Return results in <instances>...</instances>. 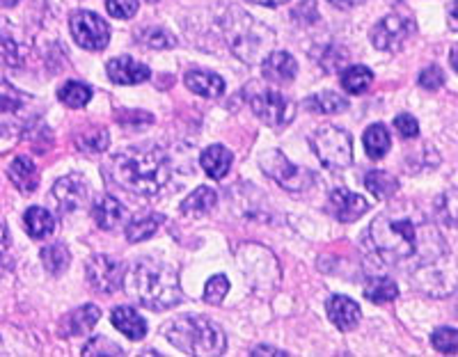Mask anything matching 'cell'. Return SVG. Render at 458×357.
<instances>
[{
	"label": "cell",
	"mask_w": 458,
	"mask_h": 357,
	"mask_svg": "<svg viewBox=\"0 0 458 357\" xmlns=\"http://www.w3.org/2000/svg\"><path fill=\"white\" fill-rule=\"evenodd\" d=\"M369 234L380 259L390 264H412V259L428 264L443 250L440 234L412 204H401L380 213L371 223Z\"/></svg>",
	"instance_id": "cell-1"
},
{
	"label": "cell",
	"mask_w": 458,
	"mask_h": 357,
	"mask_svg": "<svg viewBox=\"0 0 458 357\" xmlns=\"http://www.w3.org/2000/svg\"><path fill=\"white\" fill-rule=\"evenodd\" d=\"M110 179L136 195H158L170 182L172 170L165 151L154 145L129 147L110 158Z\"/></svg>",
	"instance_id": "cell-2"
},
{
	"label": "cell",
	"mask_w": 458,
	"mask_h": 357,
	"mask_svg": "<svg viewBox=\"0 0 458 357\" xmlns=\"http://www.w3.org/2000/svg\"><path fill=\"white\" fill-rule=\"evenodd\" d=\"M124 282L131 298L151 311L172 310L183 301L177 270L165 261H136L124 275Z\"/></svg>",
	"instance_id": "cell-3"
},
{
	"label": "cell",
	"mask_w": 458,
	"mask_h": 357,
	"mask_svg": "<svg viewBox=\"0 0 458 357\" xmlns=\"http://www.w3.org/2000/svg\"><path fill=\"white\" fill-rule=\"evenodd\" d=\"M167 342L186 355H223L227 351V336L218 323L204 316H182L163 327Z\"/></svg>",
	"instance_id": "cell-4"
},
{
	"label": "cell",
	"mask_w": 458,
	"mask_h": 357,
	"mask_svg": "<svg viewBox=\"0 0 458 357\" xmlns=\"http://www.w3.org/2000/svg\"><path fill=\"white\" fill-rule=\"evenodd\" d=\"M44 115V106L32 94L21 92L10 83H0V135L14 138V135L30 133Z\"/></svg>",
	"instance_id": "cell-5"
},
{
	"label": "cell",
	"mask_w": 458,
	"mask_h": 357,
	"mask_svg": "<svg viewBox=\"0 0 458 357\" xmlns=\"http://www.w3.org/2000/svg\"><path fill=\"white\" fill-rule=\"evenodd\" d=\"M245 94H248L245 98H248V106L252 108V113L271 129H284L296 117V104L282 92H277V89L261 88L259 83H252L250 88L245 89Z\"/></svg>",
	"instance_id": "cell-6"
},
{
	"label": "cell",
	"mask_w": 458,
	"mask_h": 357,
	"mask_svg": "<svg viewBox=\"0 0 458 357\" xmlns=\"http://www.w3.org/2000/svg\"><path fill=\"white\" fill-rule=\"evenodd\" d=\"M312 149L323 167L339 172L353 163V138L339 126H321L312 133Z\"/></svg>",
	"instance_id": "cell-7"
},
{
	"label": "cell",
	"mask_w": 458,
	"mask_h": 357,
	"mask_svg": "<svg viewBox=\"0 0 458 357\" xmlns=\"http://www.w3.org/2000/svg\"><path fill=\"white\" fill-rule=\"evenodd\" d=\"M259 166L266 176H271L273 182L280 183L284 191L301 192L312 188L314 174L305 167L293 166L280 149H268L259 156Z\"/></svg>",
	"instance_id": "cell-8"
},
{
	"label": "cell",
	"mask_w": 458,
	"mask_h": 357,
	"mask_svg": "<svg viewBox=\"0 0 458 357\" xmlns=\"http://www.w3.org/2000/svg\"><path fill=\"white\" fill-rule=\"evenodd\" d=\"M72 28L73 42L79 44L85 51H104L110 42V28L108 23L94 12H76L69 21Z\"/></svg>",
	"instance_id": "cell-9"
},
{
	"label": "cell",
	"mask_w": 458,
	"mask_h": 357,
	"mask_svg": "<svg viewBox=\"0 0 458 357\" xmlns=\"http://www.w3.org/2000/svg\"><path fill=\"white\" fill-rule=\"evenodd\" d=\"M88 282L97 293H114L124 286L126 268L120 259L108 257V254H94L85 264Z\"/></svg>",
	"instance_id": "cell-10"
},
{
	"label": "cell",
	"mask_w": 458,
	"mask_h": 357,
	"mask_svg": "<svg viewBox=\"0 0 458 357\" xmlns=\"http://www.w3.org/2000/svg\"><path fill=\"white\" fill-rule=\"evenodd\" d=\"M412 32H415V21L412 19L401 14H387L371 28V44L378 51L394 53L403 48V44L411 39Z\"/></svg>",
	"instance_id": "cell-11"
},
{
	"label": "cell",
	"mask_w": 458,
	"mask_h": 357,
	"mask_svg": "<svg viewBox=\"0 0 458 357\" xmlns=\"http://www.w3.org/2000/svg\"><path fill=\"white\" fill-rule=\"evenodd\" d=\"M326 208H328L330 216H333L335 220H339V223H355V220H360V217L365 216L369 204H367L365 197L358 195V192H351L346 191V188H335V191L330 192Z\"/></svg>",
	"instance_id": "cell-12"
},
{
	"label": "cell",
	"mask_w": 458,
	"mask_h": 357,
	"mask_svg": "<svg viewBox=\"0 0 458 357\" xmlns=\"http://www.w3.org/2000/svg\"><path fill=\"white\" fill-rule=\"evenodd\" d=\"M239 19H241V23L229 21V23H232V28L236 30V32H232V35H227L232 51L239 55L241 48L248 47V44H252V51L259 53L261 48H264V44H268V42H266V37L271 35V32L266 30V28H261L259 23L252 19V16L241 14V12H239Z\"/></svg>",
	"instance_id": "cell-13"
},
{
	"label": "cell",
	"mask_w": 458,
	"mask_h": 357,
	"mask_svg": "<svg viewBox=\"0 0 458 357\" xmlns=\"http://www.w3.org/2000/svg\"><path fill=\"white\" fill-rule=\"evenodd\" d=\"M53 197L60 204V211L72 213L88 202V183H85V179L81 174H67L55 182Z\"/></svg>",
	"instance_id": "cell-14"
},
{
	"label": "cell",
	"mask_w": 458,
	"mask_h": 357,
	"mask_svg": "<svg viewBox=\"0 0 458 357\" xmlns=\"http://www.w3.org/2000/svg\"><path fill=\"white\" fill-rule=\"evenodd\" d=\"M28 44L23 42L12 21L0 16V60L10 67H23L28 60Z\"/></svg>",
	"instance_id": "cell-15"
},
{
	"label": "cell",
	"mask_w": 458,
	"mask_h": 357,
	"mask_svg": "<svg viewBox=\"0 0 458 357\" xmlns=\"http://www.w3.org/2000/svg\"><path fill=\"white\" fill-rule=\"evenodd\" d=\"M106 72H108V78L117 85H138L145 83L147 78L151 76V69L147 64L138 63L129 55L113 57L108 64H106Z\"/></svg>",
	"instance_id": "cell-16"
},
{
	"label": "cell",
	"mask_w": 458,
	"mask_h": 357,
	"mask_svg": "<svg viewBox=\"0 0 458 357\" xmlns=\"http://www.w3.org/2000/svg\"><path fill=\"white\" fill-rule=\"evenodd\" d=\"M261 72H264L266 81H271V83H292L298 73V63L292 53L273 51L264 57Z\"/></svg>",
	"instance_id": "cell-17"
},
{
	"label": "cell",
	"mask_w": 458,
	"mask_h": 357,
	"mask_svg": "<svg viewBox=\"0 0 458 357\" xmlns=\"http://www.w3.org/2000/svg\"><path fill=\"white\" fill-rule=\"evenodd\" d=\"M326 311H328L333 326L342 332H351L353 327H358L360 307L358 302L351 301L349 295H333L326 305Z\"/></svg>",
	"instance_id": "cell-18"
},
{
	"label": "cell",
	"mask_w": 458,
	"mask_h": 357,
	"mask_svg": "<svg viewBox=\"0 0 458 357\" xmlns=\"http://www.w3.org/2000/svg\"><path fill=\"white\" fill-rule=\"evenodd\" d=\"M7 174H10V182L14 183L23 195H30V192H35L37 186H39V170H37V166L32 163V158H28V156H16L14 161L10 163Z\"/></svg>",
	"instance_id": "cell-19"
},
{
	"label": "cell",
	"mask_w": 458,
	"mask_h": 357,
	"mask_svg": "<svg viewBox=\"0 0 458 357\" xmlns=\"http://www.w3.org/2000/svg\"><path fill=\"white\" fill-rule=\"evenodd\" d=\"M183 83L191 92L199 94L204 98H218L225 92V81L218 73L202 72V69H193L183 76Z\"/></svg>",
	"instance_id": "cell-20"
},
{
	"label": "cell",
	"mask_w": 458,
	"mask_h": 357,
	"mask_svg": "<svg viewBox=\"0 0 458 357\" xmlns=\"http://www.w3.org/2000/svg\"><path fill=\"white\" fill-rule=\"evenodd\" d=\"M110 321L131 342H138L147 335V321L133 307H114L113 314H110Z\"/></svg>",
	"instance_id": "cell-21"
},
{
	"label": "cell",
	"mask_w": 458,
	"mask_h": 357,
	"mask_svg": "<svg viewBox=\"0 0 458 357\" xmlns=\"http://www.w3.org/2000/svg\"><path fill=\"white\" fill-rule=\"evenodd\" d=\"M232 161H234V156H232V151L223 145L207 147V149L202 151V156H199V166H202V170L207 172L211 179H216V182H220V179H225V176L229 174Z\"/></svg>",
	"instance_id": "cell-22"
},
{
	"label": "cell",
	"mask_w": 458,
	"mask_h": 357,
	"mask_svg": "<svg viewBox=\"0 0 458 357\" xmlns=\"http://www.w3.org/2000/svg\"><path fill=\"white\" fill-rule=\"evenodd\" d=\"M92 217L94 223L99 225L101 229H106V232H110V229L120 227L122 223L126 220V208L122 207L114 197L106 195V197H99L97 202H94L92 207Z\"/></svg>",
	"instance_id": "cell-23"
},
{
	"label": "cell",
	"mask_w": 458,
	"mask_h": 357,
	"mask_svg": "<svg viewBox=\"0 0 458 357\" xmlns=\"http://www.w3.org/2000/svg\"><path fill=\"white\" fill-rule=\"evenodd\" d=\"M101 319V310L97 305H85L79 307V310H73L72 314L67 316V321H64V335L67 336H81L88 335Z\"/></svg>",
	"instance_id": "cell-24"
},
{
	"label": "cell",
	"mask_w": 458,
	"mask_h": 357,
	"mask_svg": "<svg viewBox=\"0 0 458 357\" xmlns=\"http://www.w3.org/2000/svg\"><path fill=\"white\" fill-rule=\"evenodd\" d=\"M23 223H26L28 236L35 238V241H42L48 238L55 232V217L51 211H47L44 207H30L23 216Z\"/></svg>",
	"instance_id": "cell-25"
},
{
	"label": "cell",
	"mask_w": 458,
	"mask_h": 357,
	"mask_svg": "<svg viewBox=\"0 0 458 357\" xmlns=\"http://www.w3.org/2000/svg\"><path fill=\"white\" fill-rule=\"evenodd\" d=\"M216 202H218V195H216L214 188L199 186L183 200L182 213L183 216H204L216 207Z\"/></svg>",
	"instance_id": "cell-26"
},
{
	"label": "cell",
	"mask_w": 458,
	"mask_h": 357,
	"mask_svg": "<svg viewBox=\"0 0 458 357\" xmlns=\"http://www.w3.org/2000/svg\"><path fill=\"white\" fill-rule=\"evenodd\" d=\"M362 142H365L367 156L374 158V161L386 158L387 151H390L392 147V138L383 124H371L369 129L365 131V135H362Z\"/></svg>",
	"instance_id": "cell-27"
},
{
	"label": "cell",
	"mask_w": 458,
	"mask_h": 357,
	"mask_svg": "<svg viewBox=\"0 0 458 357\" xmlns=\"http://www.w3.org/2000/svg\"><path fill=\"white\" fill-rule=\"evenodd\" d=\"M342 88L349 94H365L374 85V72L365 64H353V67L342 72Z\"/></svg>",
	"instance_id": "cell-28"
},
{
	"label": "cell",
	"mask_w": 458,
	"mask_h": 357,
	"mask_svg": "<svg viewBox=\"0 0 458 357\" xmlns=\"http://www.w3.org/2000/svg\"><path fill=\"white\" fill-rule=\"evenodd\" d=\"M302 106H305L310 113L337 115L349 108V98L339 97V94L335 92H318V94H312V97H310Z\"/></svg>",
	"instance_id": "cell-29"
},
{
	"label": "cell",
	"mask_w": 458,
	"mask_h": 357,
	"mask_svg": "<svg viewBox=\"0 0 458 357\" xmlns=\"http://www.w3.org/2000/svg\"><path fill=\"white\" fill-rule=\"evenodd\" d=\"M365 186L369 188L371 195H376L378 200H390L399 191V179L394 174L386 170H371L365 176Z\"/></svg>",
	"instance_id": "cell-30"
},
{
	"label": "cell",
	"mask_w": 458,
	"mask_h": 357,
	"mask_svg": "<svg viewBox=\"0 0 458 357\" xmlns=\"http://www.w3.org/2000/svg\"><path fill=\"white\" fill-rule=\"evenodd\" d=\"M365 298H369L371 302H392L399 298V286L390 277H369L365 285Z\"/></svg>",
	"instance_id": "cell-31"
},
{
	"label": "cell",
	"mask_w": 458,
	"mask_h": 357,
	"mask_svg": "<svg viewBox=\"0 0 458 357\" xmlns=\"http://www.w3.org/2000/svg\"><path fill=\"white\" fill-rule=\"evenodd\" d=\"M39 257H42L44 268L51 275H63L69 268V261H72V254L63 243L47 245V248H42Z\"/></svg>",
	"instance_id": "cell-32"
},
{
	"label": "cell",
	"mask_w": 458,
	"mask_h": 357,
	"mask_svg": "<svg viewBox=\"0 0 458 357\" xmlns=\"http://www.w3.org/2000/svg\"><path fill=\"white\" fill-rule=\"evenodd\" d=\"M57 97H60V101H63L64 106H69V108H83V106L89 104V98H92V88L81 83V81H67V83L60 88Z\"/></svg>",
	"instance_id": "cell-33"
},
{
	"label": "cell",
	"mask_w": 458,
	"mask_h": 357,
	"mask_svg": "<svg viewBox=\"0 0 458 357\" xmlns=\"http://www.w3.org/2000/svg\"><path fill=\"white\" fill-rule=\"evenodd\" d=\"M163 223V216H147L140 220H133L131 225H126V241L129 243H140L145 238H151L158 232Z\"/></svg>",
	"instance_id": "cell-34"
},
{
	"label": "cell",
	"mask_w": 458,
	"mask_h": 357,
	"mask_svg": "<svg viewBox=\"0 0 458 357\" xmlns=\"http://www.w3.org/2000/svg\"><path fill=\"white\" fill-rule=\"evenodd\" d=\"M110 135L106 129H92L85 131V133L76 135V147L85 154H101V151L108 149Z\"/></svg>",
	"instance_id": "cell-35"
},
{
	"label": "cell",
	"mask_w": 458,
	"mask_h": 357,
	"mask_svg": "<svg viewBox=\"0 0 458 357\" xmlns=\"http://www.w3.org/2000/svg\"><path fill=\"white\" fill-rule=\"evenodd\" d=\"M138 37H140V42L145 44L147 48H157V51L172 48L177 44V39H174L165 28H147V30H142Z\"/></svg>",
	"instance_id": "cell-36"
},
{
	"label": "cell",
	"mask_w": 458,
	"mask_h": 357,
	"mask_svg": "<svg viewBox=\"0 0 458 357\" xmlns=\"http://www.w3.org/2000/svg\"><path fill=\"white\" fill-rule=\"evenodd\" d=\"M227 293L229 280L225 275H214V277H208V282L204 285V301H207L208 305H220Z\"/></svg>",
	"instance_id": "cell-37"
},
{
	"label": "cell",
	"mask_w": 458,
	"mask_h": 357,
	"mask_svg": "<svg viewBox=\"0 0 458 357\" xmlns=\"http://www.w3.org/2000/svg\"><path fill=\"white\" fill-rule=\"evenodd\" d=\"M458 336L454 327H437L431 335V346L436 348L437 353H445V355H454L456 353Z\"/></svg>",
	"instance_id": "cell-38"
},
{
	"label": "cell",
	"mask_w": 458,
	"mask_h": 357,
	"mask_svg": "<svg viewBox=\"0 0 458 357\" xmlns=\"http://www.w3.org/2000/svg\"><path fill=\"white\" fill-rule=\"evenodd\" d=\"M83 355L92 357V355H124V351H122L117 344H113L110 339H106V336H94V339H89L88 344L83 346Z\"/></svg>",
	"instance_id": "cell-39"
},
{
	"label": "cell",
	"mask_w": 458,
	"mask_h": 357,
	"mask_svg": "<svg viewBox=\"0 0 458 357\" xmlns=\"http://www.w3.org/2000/svg\"><path fill=\"white\" fill-rule=\"evenodd\" d=\"M417 83H420V88L428 89V92H436V89H440L445 85V72L440 67H436V64H431V67L420 72Z\"/></svg>",
	"instance_id": "cell-40"
},
{
	"label": "cell",
	"mask_w": 458,
	"mask_h": 357,
	"mask_svg": "<svg viewBox=\"0 0 458 357\" xmlns=\"http://www.w3.org/2000/svg\"><path fill=\"white\" fill-rule=\"evenodd\" d=\"M138 0H106V10L113 19H131L138 12Z\"/></svg>",
	"instance_id": "cell-41"
},
{
	"label": "cell",
	"mask_w": 458,
	"mask_h": 357,
	"mask_svg": "<svg viewBox=\"0 0 458 357\" xmlns=\"http://www.w3.org/2000/svg\"><path fill=\"white\" fill-rule=\"evenodd\" d=\"M117 122L124 126H147L154 122V117L149 113H142V110H122V113H117Z\"/></svg>",
	"instance_id": "cell-42"
},
{
	"label": "cell",
	"mask_w": 458,
	"mask_h": 357,
	"mask_svg": "<svg viewBox=\"0 0 458 357\" xmlns=\"http://www.w3.org/2000/svg\"><path fill=\"white\" fill-rule=\"evenodd\" d=\"M394 129L399 131L401 138H417V133H420V124L412 115H396Z\"/></svg>",
	"instance_id": "cell-43"
},
{
	"label": "cell",
	"mask_w": 458,
	"mask_h": 357,
	"mask_svg": "<svg viewBox=\"0 0 458 357\" xmlns=\"http://www.w3.org/2000/svg\"><path fill=\"white\" fill-rule=\"evenodd\" d=\"M252 357H261V355H277V357H286L289 353L280 351V348H273V346H257L255 351L250 353Z\"/></svg>",
	"instance_id": "cell-44"
},
{
	"label": "cell",
	"mask_w": 458,
	"mask_h": 357,
	"mask_svg": "<svg viewBox=\"0 0 458 357\" xmlns=\"http://www.w3.org/2000/svg\"><path fill=\"white\" fill-rule=\"evenodd\" d=\"M328 3H330V5L339 7V10H351V7L362 5L365 0H328Z\"/></svg>",
	"instance_id": "cell-45"
},
{
	"label": "cell",
	"mask_w": 458,
	"mask_h": 357,
	"mask_svg": "<svg viewBox=\"0 0 458 357\" xmlns=\"http://www.w3.org/2000/svg\"><path fill=\"white\" fill-rule=\"evenodd\" d=\"M7 248H10V232H7L5 225L0 223V254L7 252Z\"/></svg>",
	"instance_id": "cell-46"
},
{
	"label": "cell",
	"mask_w": 458,
	"mask_h": 357,
	"mask_svg": "<svg viewBox=\"0 0 458 357\" xmlns=\"http://www.w3.org/2000/svg\"><path fill=\"white\" fill-rule=\"evenodd\" d=\"M250 3H255V5H264V7H280L284 5V3H289V0H250Z\"/></svg>",
	"instance_id": "cell-47"
},
{
	"label": "cell",
	"mask_w": 458,
	"mask_h": 357,
	"mask_svg": "<svg viewBox=\"0 0 458 357\" xmlns=\"http://www.w3.org/2000/svg\"><path fill=\"white\" fill-rule=\"evenodd\" d=\"M449 28H452L454 32H456V0L452 3V10H449Z\"/></svg>",
	"instance_id": "cell-48"
},
{
	"label": "cell",
	"mask_w": 458,
	"mask_h": 357,
	"mask_svg": "<svg viewBox=\"0 0 458 357\" xmlns=\"http://www.w3.org/2000/svg\"><path fill=\"white\" fill-rule=\"evenodd\" d=\"M19 5V0H0V7H14Z\"/></svg>",
	"instance_id": "cell-49"
},
{
	"label": "cell",
	"mask_w": 458,
	"mask_h": 357,
	"mask_svg": "<svg viewBox=\"0 0 458 357\" xmlns=\"http://www.w3.org/2000/svg\"><path fill=\"white\" fill-rule=\"evenodd\" d=\"M452 67H454V72H456V47L452 48Z\"/></svg>",
	"instance_id": "cell-50"
},
{
	"label": "cell",
	"mask_w": 458,
	"mask_h": 357,
	"mask_svg": "<svg viewBox=\"0 0 458 357\" xmlns=\"http://www.w3.org/2000/svg\"><path fill=\"white\" fill-rule=\"evenodd\" d=\"M147 3H157V0H147Z\"/></svg>",
	"instance_id": "cell-51"
}]
</instances>
